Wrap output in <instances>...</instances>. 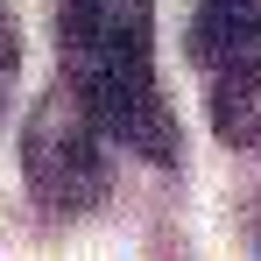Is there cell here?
<instances>
[{
  "label": "cell",
  "instance_id": "1",
  "mask_svg": "<svg viewBox=\"0 0 261 261\" xmlns=\"http://www.w3.org/2000/svg\"><path fill=\"white\" fill-rule=\"evenodd\" d=\"M57 57L106 141L176 163V113L155 85V0H57Z\"/></svg>",
  "mask_w": 261,
  "mask_h": 261
},
{
  "label": "cell",
  "instance_id": "2",
  "mask_svg": "<svg viewBox=\"0 0 261 261\" xmlns=\"http://www.w3.org/2000/svg\"><path fill=\"white\" fill-rule=\"evenodd\" d=\"M21 170H29V191L49 212H92L106 198V184H113V170H106V127L92 120V106L71 85L36 99L29 134H21Z\"/></svg>",
  "mask_w": 261,
  "mask_h": 261
},
{
  "label": "cell",
  "instance_id": "3",
  "mask_svg": "<svg viewBox=\"0 0 261 261\" xmlns=\"http://www.w3.org/2000/svg\"><path fill=\"white\" fill-rule=\"evenodd\" d=\"M191 64L212 71V127L247 148L261 134V0H198L184 29Z\"/></svg>",
  "mask_w": 261,
  "mask_h": 261
},
{
  "label": "cell",
  "instance_id": "4",
  "mask_svg": "<svg viewBox=\"0 0 261 261\" xmlns=\"http://www.w3.org/2000/svg\"><path fill=\"white\" fill-rule=\"evenodd\" d=\"M14 78H21V29L0 0V120H7V99H14Z\"/></svg>",
  "mask_w": 261,
  "mask_h": 261
}]
</instances>
